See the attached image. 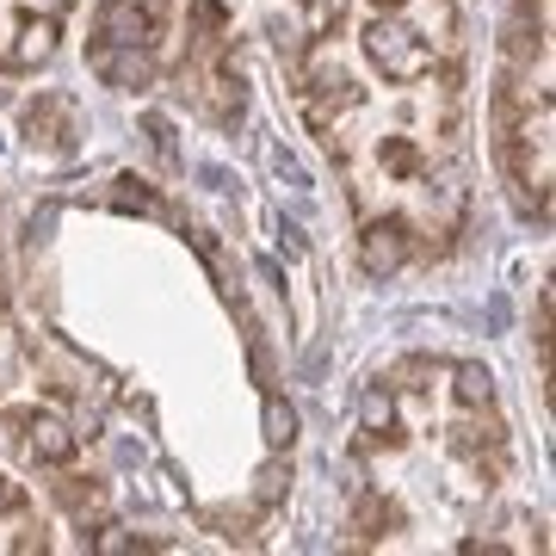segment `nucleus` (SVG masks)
<instances>
[{"instance_id": "1", "label": "nucleus", "mask_w": 556, "mask_h": 556, "mask_svg": "<svg viewBox=\"0 0 556 556\" xmlns=\"http://www.w3.org/2000/svg\"><path fill=\"white\" fill-rule=\"evenodd\" d=\"M365 50H371V62H378L390 80H420L427 68H433V50H427L402 20H378L371 31H365Z\"/></svg>"}, {"instance_id": "2", "label": "nucleus", "mask_w": 556, "mask_h": 556, "mask_svg": "<svg viewBox=\"0 0 556 556\" xmlns=\"http://www.w3.org/2000/svg\"><path fill=\"white\" fill-rule=\"evenodd\" d=\"M87 68L105 80V87H118V93H142V87H155V50H142V43H93L87 50Z\"/></svg>"}, {"instance_id": "3", "label": "nucleus", "mask_w": 556, "mask_h": 556, "mask_svg": "<svg viewBox=\"0 0 556 556\" xmlns=\"http://www.w3.org/2000/svg\"><path fill=\"white\" fill-rule=\"evenodd\" d=\"M408 254H415V229L402 217H378L365 223V236H358V260H365V273L371 278H390L408 266Z\"/></svg>"}, {"instance_id": "4", "label": "nucleus", "mask_w": 556, "mask_h": 556, "mask_svg": "<svg viewBox=\"0 0 556 556\" xmlns=\"http://www.w3.org/2000/svg\"><path fill=\"white\" fill-rule=\"evenodd\" d=\"M25 142L43 149V155H68L75 149V105L62 93H43V100L25 105Z\"/></svg>"}, {"instance_id": "5", "label": "nucleus", "mask_w": 556, "mask_h": 556, "mask_svg": "<svg viewBox=\"0 0 556 556\" xmlns=\"http://www.w3.org/2000/svg\"><path fill=\"white\" fill-rule=\"evenodd\" d=\"M25 452H31V464H75V452H80V433L68 427V420H56V415H25Z\"/></svg>"}, {"instance_id": "6", "label": "nucleus", "mask_w": 556, "mask_h": 556, "mask_svg": "<svg viewBox=\"0 0 556 556\" xmlns=\"http://www.w3.org/2000/svg\"><path fill=\"white\" fill-rule=\"evenodd\" d=\"M56 38H62V25L43 13V20H25L20 25V43L7 50V68L13 75H25V68H43V62L56 56Z\"/></svg>"}, {"instance_id": "7", "label": "nucleus", "mask_w": 556, "mask_h": 556, "mask_svg": "<svg viewBox=\"0 0 556 556\" xmlns=\"http://www.w3.org/2000/svg\"><path fill=\"white\" fill-rule=\"evenodd\" d=\"M452 396L464 402V408H489L495 402V378H489V365H452Z\"/></svg>"}, {"instance_id": "8", "label": "nucleus", "mask_w": 556, "mask_h": 556, "mask_svg": "<svg viewBox=\"0 0 556 556\" xmlns=\"http://www.w3.org/2000/svg\"><path fill=\"white\" fill-rule=\"evenodd\" d=\"M358 427H365L371 439L396 433V402H390V390H383V383H371V390L358 396Z\"/></svg>"}, {"instance_id": "9", "label": "nucleus", "mask_w": 556, "mask_h": 556, "mask_svg": "<svg viewBox=\"0 0 556 556\" xmlns=\"http://www.w3.org/2000/svg\"><path fill=\"white\" fill-rule=\"evenodd\" d=\"M56 501H62L75 519H87V514L100 519V514H105V489H100L93 477H62V482H56Z\"/></svg>"}, {"instance_id": "10", "label": "nucleus", "mask_w": 556, "mask_h": 556, "mask_svg": "<svg viewBox=\"0 0 556 556\" xmlns=\"http://www.w3.org/2000/svg\"><path fill=\"white\" fill-rule=\"evenodd\" d=\"M223 25H229L223 0H192V31H186V38H192V50H199V56L223 38Z\"/></svg>"}, {"instance_id": "11", "label": "nucleus", "mask_w": 556, "mask_h": 556, "mask_svg": "<svg viewBox=\"0 0 556 556\" xmlns=\"http://www.w3.org/2000/svg\"><path fill=\"white\" fill-rule=\"evenodd\" d=\"M260 427H266V445L291 452V439H298V408H291V402H278V396H266V408H260Z\"/></svg>"}, {"instance_id": "12", "label": "nucleus", "mask_w": 556, "mask_h": 556, "mask_svg": "<svg viewBox=\"0 0 556 556\" xmlns=\"http://www.w3.org/2000/svg\"><path fill=\"white\" fill-rule=\"evenodd\" d=\"M112 204H118V211H137V217H155V211H161L155 186H149V179H137V174H124L118 186H112Z\"/></svg>"}, {"instance_id": "13", "label": "nucleus", "mask_w": 556, "mask_h": 556, "mask_svg": "<svg viewBox=\"0 0 556 556\" xmlns=\"http://www.w3.org/2000/svg\"><path fill=\"white\" fill-rule=\"evenodd\" d=\"M285 495H291V464H266V470L254 477V501L273 507V501H285Z\"/></svg>"}, {"instance_id": "14", "label": "nucleus", "mask_w": 556, "mask_h": 556, "mask_svg": "<svg viewBox=\"0 0 556 556\" xmlns=\"http://www.w3.org/2000/svg\"><path fill=\"white\" fill-rule=\"evenodd\" d=\"M378 155H383V167H390V174H420V149L408 137H390Z\"/></svg>"}, {"instance_id": "15", "label": "nucleus", "mask_w": 556, "mask_h": 556, "mask_svg": "<svg viewBox=\"0 0 556 556\" xmlns=\"http://www.w3.org/2000/svg\"><path fill=\"white\" fill-rule=\"evenodd\" d=\"M142 137H149V149H155V155L167 161V167L179 161V149H174V124H167V118H155V112H149V118H142Z\"/></svg>"}, {"instance_id": "16", "label": "nucleus", "mask_w": 556, "mask_h": 556, "mask_svg": "<svg viewBox=\"0 0 556 556\" xmlns=\"http://www.w3.org/2000/svg\"><path fill=\"white\" fill-rule=\"evenodd\" d=\"M93 551H105V556H118V551H155L149 538H137V532H124V526H105V538H87Z\"/></svg>"}, {"instance_id": "17", "label": "nucleus", "mask_w": 556, "mask_h": 556, "mask_svg": "<svg viewBox=\"0 0 556 556\" xmlns=\"http://www.w3.org/2000/svg\"><path fill=\"white\" fill-rule=\"evenodd\" d=\"M20 501H25V489H20V482H13V477H0V514H13Z\"/></svg>"}, {"instance_id": "18", "label": "nucleus", "mask_w": 556, "mask_h": 556, "mask_svg": "<svg viewBox=\"0 0 556 556\" xmlns=\"http://www.w3.org/2000/svg\"><path fill=\"white\" fill-rule=\"evenodd\" d=\"M402 7H408V0H378V13H402Z\"/></svg>"}, {"instance_id": "19", "label": "nucleus", "mask_w": 556, "mask_h": 556, "mask_svg": "<svg viewBox=\"0 0 556 556\" xmlns=\"http://www.w3.org/2000/svg\"><path fill=\"white\" fill-rule=\"evenodd\" d=\"M50 7H68V0H50Z\"/></svg>"}]
</instances>
